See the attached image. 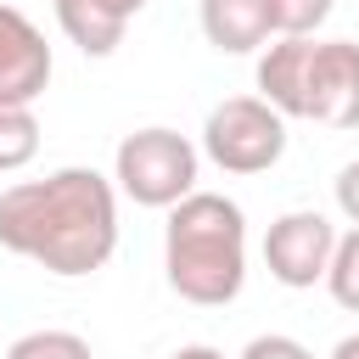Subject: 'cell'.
Listing matches in <instances>:
<instances>
[{"instance_id":"cell-10","label":"cell","mask_w":359,"mask_h":359,"mask_svg":"<svg viewBox=\"0 0 359 359\" xmlns=\"http://www.w3.org/2000/svg\"><path fill=\"white\" fill-rule=\"evenodd\" d=\"M39 157V118L22 101H0V174H17Z\"/></svg>"},{"instance_id":"cell-8","label":"cell","mask_w":359,"mask_h":359,"mask_svg":"<svg viewBox=\"0 0 359 359\" xmlns=\"http://www.w3.org/2000/svg\"><path fill=\"white\" fill-rule=\"evenodd\" d=\"M62 34L84 56H112L123 45V28L146 11V0H50Z\"/></svg>"},{"instance_id":"cell-14","label":"cell","mask_w":359,"mask_h":359,"mask_svg":"<svg viewBox=\"0 0 359 359\" xmlns=\"http://www.w3.org/2000/svg\"><path fill=\"white\" fill-rule=\"evenodd\" d=\"M241 359H314V353L297 337H286V331H264V337H252L241 348Z\"/></svg>"},{"instance_id":"cell-1","label":"cell","mask_w":359,"mask_h":359,"mask_svg":"<svg viewBox=\"0 0 359 359\" xmlns=\"http://www.w3.org/2000/svg\"><path fill=\"white\" fill-rule=\"evenodd\" d=\"M0 247L45 275L79 280L118 252V185L101 168H50L0 191Z\"/></svg>"},{"instance_id":"cell-13","label":"cell","mask_w":359,"mask_h":359,"mask_svg":"<svg viewBox=\"0 0 359 359\" xmlns=\"http://www.w3.org/2000/svg\"><path fill=\"white\" fill-rule=\"evenodd\" d=\"M331 11H337V0H269V39L275 34H314Z\"/></svg>"},{"instance_id":"cell-2","label":"cell","mask_w":359,"mask_h":359,"mask_svg":"<svg viewBox=\"0 0 359 359\" xmlns=\"http://www.w3.org/2000/svg\"><path fill=\"white\" fill-rule=\"evenodd\" d=\"M168 286L196 309H224L247 286V213L219 191H191L163 224Z\"/></svg>"},{"instance_id":"cell-4","label":"cell","mask_w":359,"mask_h":359,"mask_svg":"<svg viewBox=\"0 0 359 359\" xmlns=\"http://www.w3.org/2000/svg\"><path fill=\"white\" fill-rule=\"evenodd\" d=\"M202 157L224 174H269L286 157V118L264 95H230L202 123Z\"/></svg>"},{"instance_id":"cell-5","label":"cell","mask_w":359,"mask_h":359,"mask_svg":"<svg viewBox=\"0 0 359 359\" xmlns=\"http://www.w3.org/2000/svg\"><path fill=\"white\" fill-rule=\"evenodd\" d=\"M320 129H359V45L353 39H303L297 107Z\"/></svg>"},{"instance_id":"cell-7","label":"cell","mask_w":359,"mask_h":359,"mask_svg":"<svg viewBox=\"0 0 359 359\" xmlns=\"http://www.w3.org/2000/svg\"><path fill=\"white\" fill-rule=\"evenodd\" d=\"M50 67H56L50 45L34 28V17L0 0V101L34 107L45 95V84H50Z\"/></svg>"},{"instance_id":"cell-6","label":"cell","mask_w":359,"mask_h":359,"mask_svg":"<svg viewBox=\"0 0 359 359\" xmlns=\"http://www.w3.org/2000/svg\"><path fill=\"white\" fill-rule=\"evenodd\" d=\"M331 247H337V224L320 208H292L264 230V269H269V280L309 292L314 280H325Z\"/></svg>"},{"instance_id":"cell-15","label":"cell","mask_w":359,"mask_h":359,"mask_svg":"<svg viewBox=\"0 0 359 359\" xmlns=\"http://www.w3.org/2000/svg\"><path fill=\"white\" fill-rule=\"evenodd\" d=\"M337 213L348 219V224H359V157L353 163H342V174H337Z\"/></svg>"},{"instance_id":"cell-11","label":"cell","mask_w":359,"mask_h":359,"mask_svg":"<svg viewBox=\"0 0 359 359\" xmlns=\"http://www.w3.org/2000/svg\"><path fill=\"white\" fill-rule=\"evenodd\" d=\"M325 292L337 297V309L359 314V224L337 236V247H331V264H325Z\"/></svg>"},{"instance_id":"cell-12","label":"cell","mask_w":359,"mask_h":359,"mask_svg":"<svg viewBox=\"0 0 359 359\" xmlns=\"http://www.w3.org/2000/svg\"><path fill=\"white\" fill-rule=\"evenodd\" d=\"M6 359H95V348H90L79 331L45 325V331H22V337L6 348Z\"/></svg>"},{"instance_id":"cell-3","label":"cell","mask_w":359,"mask_h":359,"mask_svg":"<svg viewBox=\"0 0 359 359\" xmlns=\"http://www.w3.org/2000/svg\"><path fill=\"white\" fill-rule=\"evenodd\" d=\"M196 174H202V146H191V135H180L168 123H146V129L123 135L112 151V185L135 208L168 213L180 196L196 191Z\"/></svg>"},{"instance_id":"cell-16","label":"cell","mask_w":359,"mask_h":359,"mask_svg":"<svg viewBox=\"0 0 359 359\" xmlns=\"http://www.w3.org/2000/svg\"><path fill=\"white\" fill-rule=\"evenodd\" d=\"M168 359H224V353H219L213 342H185V348H174Z\"/></svg>"},{"instance_id":"cell-9","label":"cell","mask_w":359,"mask_h":359,"mask_svg":"<svg viewBox=\"0 0 359 359\" xmlns=\"http://www.w3.org/2000/svg\"><path fill=\"white\" fill-rule=\"evenodd\" d=\"M196 22L219 56H252L269 45V0H196Z\"/></svg>"},{"instance_id":"cell-17","label":"cell","mask_w":359,"mask_h":359,"mask_svg":"<svg viewBox=\"0 0 359 359\" xmlns=\"http://www.w3.org/2000/svg\"><path fill=\"white\" fill-rule=\"evenodd\" d=\"M331 359H359V331H353V337H342V342L331 348Z\"/></svg>"}]
</instances>
